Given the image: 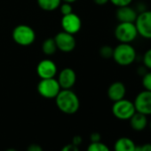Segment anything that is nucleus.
Here are the masks:
<instances>
[{
    "label": "nucleus",
    "instance_id": "obj_12",
    "mask_svg": "<svg viewBox=\"0 0 151 151\" xmlns=\"http://www.w3.org/2000/svg\"><path fill=\"white\" fill-rule=\"evenodd\" d=\"M57 80L61 89H71L77 81V75L72 68H65L59 73Z\"/></svg>",
    "mask_w": 151,
    "mask_h": 151
},
{
    "label": "nucleus",
    "instance_id": "obj_8",
    "mask_svg": "<svg viewBox=\"0 0 151 151\" xmlns=\"http://www.w3.org/2000/svg\"><path fill=\"white\" fill-rule=\"evenodd\" d=\"M133 104L136 109V112L144 114L146 116L151 115V92L143 90L139 92L134 101Z\"/></svg>",
    "mask_w": 151,
    "mask_h": 151
},
{
    "label": "nucleus",
    "instance_id": "obj_7",
    "mask_svg": "<svg viewBox=\"0 0 151 151\" xmlns=\"http://www.w3.org/2000/svg\"><path fill=\"white\" fill-rule=\"evenodd\" d=\"M134 23L139 36L145 39H151V10L139 13Z\"/></svg>",
    "mask_w": 151,
    "mask_h": 151
},
{
    "label": "nucleus",
    "instance_id": "obj_18",
    "mask_svg": "<svg viewBox=\"0 0 151 151\" xmlns=\"http://www.w3.org/2000/svg\"><path fill=\"white\" fill-rule=\"evenodd\" d=\"M42 51L45 55H52L57 51L54 38H47L42 44Z\"/></svg>",
    "mask_w": 151,
    "mask_h": 151
},
{
    "label": "nucleus",
    "instance_id": "obj_34",
    "mask_svg": "<svg viewBox=\"0 0 151 151\" xmlns=\"http://www.w3.org/2000/svg\"><path fill=\"white\" fill-rule=\"evenodd\" d=\"M149 127H150V130H151V121H150V124H149Z\"/></svg>",
    "mask_w": 151,
    "mask_h": 151
},
{
    "label": "nucleus",
    "instance_id": "obj_32",
    "mask_svg": "<svg viewBox=\"0 0 151 151\" xmlns=\"http://www.w3.org/2000/svg\"><path fill=\"white\" fill-rule=\"evenodd\" d=\"M78 0H61V2H65V3H69V4H73Z\"/></svg>",
    "mask_w": 151,
    "mask_h": 151
},
{
    "label": "nucleus",
    "instance_id": "obj_22",
    "mask_svg": "<svg viewBox=\"0 0 151 151\" xmlns=\"http://www.w3.org/2000/svg\"><path fill=\"white\" fill-rule=\"evenodd\" d=\"M142 62H143V66L146 67L147 69L151 70V48L147 49L143 54Z\"/></svg>",
    "mask_w": 151,
    "mask_h": 151
},
{
    "label": "nucleus",
    "instance_id": "obj_3",
    "mask_svg": "<svg viewBox=\"0 0 151 151\" xmlns=\"http://www.w3.org/2000/svg\"><path fill=\"white\" fill-rule=\"evenodd\" d=\"M114 34L118 42L126 44L132 43L139 36L134 22H119Z\"/></svg>",
    "mask_w": 151,
    "mask_h": 151
},
{
    "label": "nucleus",
    "instance_id": "obj_24",
    "mask_svg": "<svg viewBox=\"0 0 151 151\" xmlns=\"http://www.w3.org/2000/svg\"><path fill=\"white\" fill-rule=\"evenodd\" d=\"M132 1H133V0H109V2H111L116 7L130 6Z\"/></svg>",
    "mask_w": 151,
    "mask_h": 151
},
{
    "label": "nucleus",
    "instance_id": "obj_20",
    "mask_svg": "<svg viewBox=\"0 0 151 151\" xmlns=\"http://www.w3.org/2000/svg\"><path fill=\"white\" fill-rule=\"evenodd\" d=\"M141 84L144 90L151 92V71H147V73L142 76Z\"/></svg>",
    "mask_w": 151,
    "mask_h": 151
},
{
    "label": "nucleus",
    "instance_id": "obj_1",
    "mask_svg": "<svg viewBox=\"0 0 151 151\" xmlns=\"http://www.w3.org/2000/svg\"><path fill=\"white\" fill-rule=\"evenodd\" d=\"M55 102L57 108L67 115L77 113L80 108L79 98L71 89H61L55 97Z\"/></svg>",
    "mask_w": 151,
    "mask_h": 151
},
{
    "label": "nucleus",
    "instance_id": "obj_27",
    "mask_svg": "<svg viewBox=\"0 0 151 151\" xmlns=\"http://www.w3.org/2000/svg\"><path fill=\"white\" fill-rule=\"evenodd\" d=\"M26 151H44V149H43V147L39 144L33 143V144H30L27 147V150Z\"/></svg>",
    "mask_w": 151,
    "mask_h": 151
},
{
    "label": "nucleus",
    "instance_id": "obj_10",
    "mask_svg": "<svg viewBox=\"0 0 151 151\" xmlns=\"http://www.w3.org/2000/svg\"><path fill=\"white\" fill-rule=\"evenodd\" d=\"M82 27V22L80 17L74 13L67 15H63L61 19V28L63 31L75 35L80 31Z\"/></svg>",
    "mask_w": 151,
    "mask_h": 151
},
{
    "label": "nucleus",
    "instance_id": "obj_17",
    "mask_svg": "<svg viewBox=\"0 0 151 151\" xmlns=\"http://www.w3.org/2000/svg\"><path fill=\"white\" fill-rule=\"evenodd\" d=\"M61 0H37L38 6L46 12H52L60 7Z\"/></svg>",
    "mask_w": 151,
    "mask_h": 151
},
{
    "label": "nucleus",
    "instance_id": "obj_23",
    "mask_svg": "<svg viewBox=\"0 0 151 151\" xmlns=\"http://www.w3.org/2000/svg\"><path fill=\"white\" fill-rule=\"evenodd\" d=\"M60 13H61L62 16L73 13L72 6H71V4H69V3H65V2H63V4H61V5L60 6Z\"/></svg>",
    "mask_w": 151,
    "mask_h": 151
},
{
    "label": "nucleus",
    "instance_id": "obj_4",
    "mask_svg": "<svg viewBox=\"0 0 151 151\" xmlns=\"http://www.w3.org/2000/svg\"><path fill=\"white\" fill-rule=\"evenodd\" d=\"M14 41L22 46H29L32 45L36 40V33L34 29L25 24L16 26L12 33Z\"/></svg>",
    "mask_w": 151,
    "mask_h": 151
},
{
    "label": "nucleus",
    "instance_id": "obj_16",
    "mask_svg": "<svg viewBox=\"0 0 151 151\" xmlns=\"http://www.w3.org/2000/svg\"><path fill=\"white\" fill-rule=\"evenodd\" d=\"M136 144L128 137H121L117 139L114 144V151H134Z\"/></svg>",
    "mask_w": 151,
    "mask_h": 151
},
{
    "label": "nucleus",
    "instance_id": "obj_25",
    "mask_svg": "<svg viewBox=\"0 0 151 151\" xmlns=\"http://www.w3.org/2000/svg\"><path fill=\"white\" fill-rule=\"evenodd\" d=\"M60 151H80V150H79V147L78 146H76L72 143H69V144L65 145L60 149Z\"/></svg>",
    "mask_w": 151,
    "mask_h": 151
},
{
    "label": "nucleus",
    "instance_id": "obj_15",
    "mask_svg": "<svg viewBox=\"0 0 151 151\" xmlns=\"http://www.w3.org/2000/svg\"><path fill=\"white\" fill-rule=\"evenodd\" d=\"M147 116L139 113V112H135L133 114V116L129 119L130 121V125L131 127L137 132H140L143 131L147 125Z\"/></svg>",
    "mask_w": 151,
    "mask_h": 151
},
{
    "label": "nucleus",
    "instance_id": "obj_29",
    "mask_svg": "<svg viewBox=\"0 0 151 151\" xmlns=\"http://www.w3.org/2000/svg\"><path fill=\"white\" fill-rule=\"evenodd\" d=\"M90 139L91 142H97V141H101V135L99 132H93L90 135Z\"/></svg>",
    "mask_w": 151,
    "mask_h": 151
},
{
    "label": "nucleus",
    "instance_id": "obj_9",
    "mask_svg": "<svg viewBox=\"0 0 151 151\" xmlns=\"http://www.w3.org/2000/svg\"><path fill=\"white\" fill-rule=\"evenodd\" d=\"M57 49L63 52H72L76 47V39L74 37V35L69 34L65 31L59 32L56 34V36L53 37Z\"/></svg>",
    "mask_w": 151,
    "mask_h": 151
},
{
    "label": "nucleus",
    "instance_id": "obj_13",
    "mask_svg": "<svg viewBox=\"0 0 151 151\" xmlns=\"http://www.w3.org/2000/svg\"><path fill=\"white\" fill-rule=\"evenodd\" d=\"M137 16V11L130 6L117 7L116 12V17L119 22H135Z\"/></svg>",
    "mask_w": 151,
    "mask_h": 151
},
{
    "label": "nucleus",
    "instance_id": "obj_11",
    "mask_svg": "<svg viewBox=\"0 0 151 151\" xmlns=\"http://www.w3.org/2000/svg\"><path fill=\"white\" fill-rule=\"evenodd\" d=\"M57 66L52 60L45 59L41 60L37 66V73L41 79L52 78L57 74Z\"/></svg>",
    "mask_w": 151,
    "mask_h": 151
},
{
    "label": "nucleus",
    "instance_id": "obj_6",
    "mask_svg": "<svg viewBox=\"0 0 151 151\" xmlns=\"http://www.w3.org/2000/svg\"><path fill=\"white\" fill-rule=\"evenodd\" d=\"M37 88L38 93L45 99H55L61 90L58 80L54 78L41 79L37 84Z\"/></svg>",
    "mask_w": 151,
    "mask_h": 151
},
{
    "label": "nucleus",
    "instance_id": "obj_14",
    "mask_svg": "<svg viewBox=\"0 0 151 151\" xmlns=\"http://www.w3.org/2000/svg\"><path fill=\"white\" fill-rule=\"evenodd\" d=\"M126 94V87L124 83L116 81L112 83L108 89V97L113 102L124 98Z\"/></svg>",
    "mask_w": 151,
    "mask_h": 151
},
{
    "label": "nucleus",
    "instance_id": "obj_28",
    "mask_svg": "<svg viewBox=\"0 0 151 151\" xmlns=\"http://www.w3.org/2000/svg\"><path fill=\"white\" fill-rule=\"evenodd\" d=\"M82 142H83V138L81 136H79V135H76V136L73 137L71 143L74 144V145H76V146L79 147L82 144Z\"/></svg>",
    "mask_w": 151,
    "mask_h": 151
},
{
    "label": "nucleus",
    "instance_id": "obj_2",
    "mask_svg": "<svg viewBox=\"0 0 151 151\" xmlns=\"http://www.w3.org/2000/svg\"><path fill=\"white\" fill-rule=\"evenodd\" d=\"M112 58L116 64L126 67L132 65L136 60L137 52L131 44L120 43L114 48Z\"/></svg>",
    "mask_w": 151,
    "mask_h": 151
},
{
    "label": "nucleus",
    "instance_id": "obj_30",
    "mask_svg": "<svg viewBox=\"0 0 151 151\" xmlns=\"http://www.w3.org/2000/svg\"><path fill=\"white\" fill-rule=\"evenodd\" d=\"M137 72H138V74H139V75L144 76V75L147 73V68H146V67H144V66L142 65V66H140V67H139V68H138Z\"/></svg>",
    "mask_w": 151,
    "mask_h": 151
},
{
    "label": "nucleus",
    "instance_id": "obj_26",
    "mask_svg": "<svg viewBox=\"0 0 151 151\" xmlns=\"http://www.w3.org/2000/svg\"><path fill=\"white\" fill-rule=\"evenodd\" d=\"M134 151H151V143H145L140 146L136 145Z\"/></svg>",
    "mask_w": 151,
    "mask_h": 151
},
{
    "label": "nucleus",
    "instance_id": "obj_19",
    "mask_svg": "<svg viewBox=\"0 0 151 151\" xmlns=\"http://www.w3.org/2000/svg\"><path fill=\"white\" fill-rule=\"evenodd\" d=\"M86 151H110L109 147L101 141L91 142L87 147Z\"/></svg>",
    "mask_w": 151,
    "mask_h": 151
},
{
    "label": "nucleus",
    "instance_id": "obj_33",
    "mask_svg": "<svg viewBox=\"0 0 151 151\" xmlns=\"http://www.w3.org/2000/svg\"><path fill=\"white\" fill-rule=\"evenodd\" d=\"M6 151H18V150H16V149H14V148H8V149H6Z\"/></svg>",
    "mask_w": 151,
    "mask_h": 151
},
{
    "label": "nucleus",
    "instance_id": "obj_21",
    "mask_svg": "<svg viewBox=\"0 0 151 151\" xmlns=\"http://www.w3.org/2000/svg\"><path fill=\"white\" fill-rule=\"evenodd\" d=\"M113 51L114 48H112L109 45H103L100 49V55L103 59H110L113 56Z\"/></svg>",
    "mask_w": 151,
    "mask_h": 151
},
{
    "label": "nucleus",
    "instance_id": "obj_5",
    "mask_svg": "<svg viewBox=\"0 0 151 151\" xmlns=\"http://www.w3.org/2000/svg\"><path fill=\"white\" fill-rule=\"evenodd\" d=\"M136 112L133 101L126 99L115 101L112 106V113L119 120H129Z\"/></svg>",
    "mask_w": 151,
    "mask_h": 151
},
{
    "label": "nucleus",
    "instance_id": "obj_31",
    "mask_svg": "<svg viewBox=\"0 0 151 151\" xmlns=\"http://www.w3.org/2000/svg\"><path fill=\"white\" fill-rule=\"evenodd\" d=\"M93 2L99 6H104L109 2V0H93Z\"/></svg>",
    "mask_w": 151,
    "mask_h": 151
}]
</instances>
